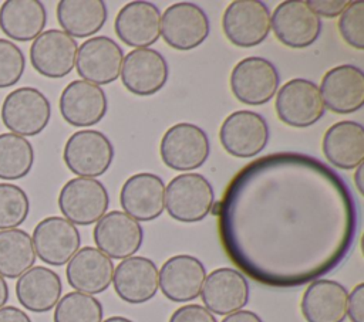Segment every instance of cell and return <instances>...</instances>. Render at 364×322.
<instances>
[{
  "label": "cell",
  "instance_id": "obj_1",
  "mask_svg": "<svg viewBox=\"0 0 364 322\" xmlns=\"http://www.w3.org/2000/svg\"><path fill=\"white\" fill-rule=\"evenodd\" d=\"M226 257L250 279L301 287L333 271L358 226L354 194L318 159L294 152L262 156L229 182L215 207Z\"/></svg>",
  "mask_w": 364,
  "mask_h": 322
},
{
  "label": "cell",
  "instance_id": "obj_2",
  "mask_svg": "<svg viewBox=\"0 0 364 322\" xmlns=\"http://www.w3.org/2000/svg\"><path fill=\"white\" fill-rule=\"evenodd\" d=\"M215 191L210 182L200 173L175 176L165 187V209L176 221L198 223L212 210Z\"/></svg>",
  "mask_w": 364,
  "mask_h": 322
},
{
  "label": "cell",
  "instance_id": "obj_3",
  "mask_svg": "<svg viewBox=\"0 0 364 322\" xmlns=\"http://www.w3.org/2000/svg\"><path fill=\"white\" fill-rule=\"evenodd\" d=\"M3 125L18 136H36L46 129L51 118L47 96L33 87L11 91L1 104Z\"/></svg>",
  "mask_w": 364,
  "mask_h": 322
},
{
  "label": "cell",
  "instance_id": "obj_4",
  "mask_svg": "<svg viewBox=\"0 0 364 322\" xmlns=\"http://www.w3.org/2000/svg\"><path fill=\"white\" fill-rule=\"evenodd\" d=\"M210 145L206 132L193 123L172 125L162 136L159 155L162 162L179 172L200 167L209 157Z\"/></svg>",
  "mask_w": 364,
  "mask_h": 322
},
{
  "label": "cell",
  "instance_id": "obj_5",
  "mask_svg": "<svg viewBox=\"0 0 364 322\" xmlns=\"http://www.w3.org/2000/svg\"><path fill=\"white\" fill-rule=\"evenodd\" d=\"M63 159L68 170L78 177L94 179L109 169L114 160V146L102 132L82 129L67 139Z\"/></svg>",
  "mask_w": 364,
  "mask_h": 322
},
{
  "label": "cell",
  "instance_id": "obj_6",
  "mask_svg": "<svg viewBox=\"0 0 364 322\" xmlns=\"http://www.w3.org/2000/svg\"><path fill=\"white\" fill-rule=\"evenodd\" d=\"M109 196L105 186L92 177H74L60 190L58 209L74 226L97 223L108 210Z\"/></svg>",
  "mask_w": 364,
  "mask_h": 322
},
{
  "label": "cell",
  "instance_id": "obj_7",
  "mask_svg": "<svg viewBox=\"0 0 364 322\" xmlns=\"http://www.w3.org/2000/svg\"><path fill=\"white\" fill-rule=\"evenodd\" d=\"M279 72L263 57H246L230 72V89L245 105L259 106L269 102L279 88Z\"/></svg>",
  "mask_w": 364,
  "mask_h": 322
},
{
  "label": "cell",
  "instance_id": "obj_8",
  "mask_svg": "<svg viewBox=\"0 0 364 322\" xmlns=\"http://www.w3.org/2000/svg\"><path fill=\"white\" fill-rule=\"evenodd\" d=\"M318 87L306 78H293L280 87L274 109L277 118L291 128H307L324 115Z\"/></svg>",
  "mask_w": 364,
  "mask_h": 322
},
{
  "label": "cell",
  "instance_id": "obj_9",
  "mask_svg": "<svg viewBox=\"0 0 364 322\" xmlns=\"http://www.w3.org/2000/svg\"><path fill=\"white\" fill-rule=\"evenodd\" d=\"M222 28L226 38L236 47L259 45L270 31L269 7L259 0H235L223 13Z\"/></svg>",
  "mask_w": 364,
  "mask_h": 322
},
{
  "label": "cell",
  "instance_id": "obj_10",
  "mask_svg": "<svg viewBox=\"0 0 364 322\" xmlns=\"http://www.w3.org/2000/svg\"><path fill=\"white\" fill-rule=\"evenodd\" d=\"M209 31L206 13L191 1L175 3L161 16V35L169 47L179 51L199 47L208 38Z\"/></svg>",
  "mask_w": 364,
  "mask_h": 322
},
{
  "label": "cell",
  "instance_id": "obj_11",
  "mask_svg": "<svg viewBox=\"0 0 364 322\" xmlns=\"http://www.w3.org/2000/svg\"><path fill=\"white\" fill-rule=\"evenodd\" d=\"M276 38L290 48H306L317 41L321 20L304 0L282 1L270 16Z\"/></svg>",
  "mask_w": 364,
  "mask_h": 322
},
{
  "label": "cell",
  "instance_id": "obj_12",
  "mask_svg": "<svg viewBox=\"0 0 364 322\" xmlns=\"http://www.w3.org/2000/svg\"><path fill=\"white\" fill-rule=\"evenodd\" d=\"M219 139L229 155L242 159L253 157L267 145L269 125L257 112L236 111L220 125Z\"/></svg>",
  "mask_w": 364,
  "mask_h": 322
},
{
  "label": "cell",
  "instance_id": "obj_13",
  "mask_svg": "<svg viewBox=\"0 0 364 322\" xmlns=\"http://www.w3.org/2000/svg\"><path fill=\"white\" fill-rule=\"evenodd\" d=\"M31 240L36 255L53 267L67 264L81 245L78 228L60 216H50L37 223Z\"/></svg>",
  "mask_w": 364,
  "mask_h": 322
},
{
  "label": "cell",
  "instance_id": "obj_14",
  "mask_svg": "<svg viewBox=\"0 0 364 322\" xmlns=\"http://www.w3.org/2000/svg\"><path fill=\"white\" fill-rule=\"evenodd\" d=\"M92 237L98 250L107 257L125 260L141 248L144 230L139 221L124 211L114 210L97 221Z\"/></svg>",
  "mask_w": 364,
  "mask_h": 322
},
{
  "label": "cell",
  "instance_id": "obj_15",
  "mask_svg": "<svg viewBox=\"0 0 364 322\" xmlns=\"http://www.w3.org/2000/svg\"><path fill=\"white\" fill-rule=\"evenodd\" d=\"M169 68L165 57L154 48H135L122 60L121 81L134 95L149 96L164 88Z\"/></svg>",
  "mask_w": 364,
  "mask_h": 322
},
{
  "label": "cell",
  "instance_id": "obj_16",
  "mask_svg": "<svg viewBox=\"0 0 364 322\" xmlns=\"http://www.w3.org/2000/svg\"><path fill=\"white\" fill-rule=\"evenodd\" d=\"M122 48L107 35L91 37L77 50L75 68L84 81L95 85L114 82L122 67Z\"/></svg>",
  "mask_w": 364,
  "mask_h": 322
},
{
  "label": "cell",
  "instance_id": "obj_17",
  "mask_svg": "<svg viewBox=\"0 0 364 322\" xmlns=\"http://www.w3.org/2000/svg\"><path fill=\"white\" fill-rule=\"evenodd\" d=\"M77 50L75 38L63 30H46L31 43L30 62L43 77L63 78L73 71Z\"/></svg>",
  "mask_w": 364,
  "mask_h": 322
},
{
  "label": "cell",
  "instance_id": "obj_18",
  "mask_svg": "<svg viewBox=\"0 0 364 322\" xmlns=\"http://www.w3.org/2000/svg\"><path fill=\"white\" fill-rule=\"evenodd\" d=\"M250 296L246 277L235 268H216L206 275L200 298L205 308L216 315H229L243 309Z\"/></svg>",
  "mask_w": 364,
  "mask_h": 322
},
{
  "label": "cell",
  "instance_id": "obj_19",
  "mask_svg": "<svg viewBox=\"0 0 364 322\" xmlns=\"http://www.w3.org/2000/svg\"><path fill=\"white\" fill-rule=\"evenodd\" d=\"M324 106L334 113H353L364 105V72L353 64L328 70L320 84Z\"/></svg>",
  "mask_w": 364,
  "mask_h": 322
},
{
  "label": "cell",
  "instance_id": "obj_20",
  "mask_svg": "<svg viewBox=\"0 0 364 322\" xmlns=\"http://www.w3.org/2000/svg\"><path fill=\"white\" fill-rule=\"evenodd\" d=\"M206 278L203 262L189 254L168 258L159 270V288L172 302H189L200 295Z\"/></svg>",
  "mask_w": 364,
  "mask_h": 322
},
{
  "label": "cell",
  "instance_id": "obj_21",
  "mask_svg": "<svg viewBox=\"0 0 364 322\" xmlns=\"http://www.w3.org/2000/svg\"><path fill=\"white\" fill-rule=\"evenodd\" d=\"M119 203L124 213L136 221L158 218L165 209L164 180L148 172L129 176L121 187Z\"/></svg>",
  "mask_w": 364,
  "mask_h": 322
},
{
  "label": "cell",
  "instance_id": "obj_22",
  "mask_svg": "<svg viewBox=\"0 0 364 322\" xmlns=\"http://www.w3.org/2000/svg\"><path fill=\"white\" fill-rule=\"evenodd\" d=\"M63 119L77 128L92 126L107 113V95L101 87L84 79L71 81L60 95Z\"/></svg>",
  "mask_w": 364,
  "mask_h": 322
},
{
  "label": "cell",
  "instance_id": "obj_23",
  "mask_svg": "<svg viewBox=\"0 0 364 322\" xmlns=\"http://www.w3.org/2000/svg\"><path fill=\"white\" fill-rule=\"evenodd\" d=\"M112 282L117 295L124 302L144 304L158 292L159 271L152 260L132 255L115 267Z\"/></svg>",
  "mask_w": 364,
  "mask_h": 322
},
{
  "label": "cell",
  "instance_id": "obj_24",
  "mask_svg": "<svg viewBox=\"0 0 364 322\" xmlns=\"http://www.w3.org/2000/svg\"><path fill=\"white\" fill-rule=\"evenodd\" d=\"M114 28L127 45L146 48L161 35V11L151 1H131L118 11Z\"/></svg>",
  "mask_w": 364,
  "mask_h": 322
},
{
  "label": "cell",
  "instance_id": "obj_25",
  "mask_svg": "<svg viewBox=\"0 0 364 322\" xmlns=\"http://www.w3.org/2000/svg\"><path fill=\"white\" fill-rule=\"evenodd\" d=\"M67 282L78 292L101 294L112 282L114 264L109 257L95 247H82L67 262Z\"/></svg>",
  "mask_w": 364,
  "mask_h": 322
},
{
  "label": "cell",
  "instance_id": "obj_26",
  "mask_svg": "<svg viewBox=\"0 0 364 322\" xmlns=\"http://www.w3.org/2000/svg\"><path fill=\"white\" fill-rule=\"evenodd\" d=\"M348 291L334 279H314L306 288L300 311L307 322H344Z\"/></svg>",
  "mask_w": 364,
  "mask_h": 322
},
{
  "label": "cell",
  "instance_id": "obj_27",
  "mask_svg": "<svg viewBox=\"0 0 364 322\" xmlns=\"http://www.w3.org/2000/svg\"><path fill=\"white\" fill-rule=\"evenodd\" d=\"M63 284L60 275L51 268L31 267L16 282V296L20 305L30 312L51 311L61 298Z\"/></svg>",
  "mask_w": 364,
  "mask_h": 322
},
{
  "label": "cell",
  "instance_id": "obj_28",
  "mask_svg": "<svg viewBox=\"0 0 364 322\" xmlns=\"http://www.w3.org/2000/svg\"><path fill=\"white\" fill-rule=\"evenodd\" d=\"M327 160L340 169L353 170L364 162V128L355 121H340L331 125L321 142Z\"/></svg>",
  "mask_w": 364,
  "mask_h": 322
},
{
  "label": "cell",
  "instance_id": "obj_29",
  "mask_svg": "<svg viewBox=\"0 0 364 322\" xmlns=\"http://www.w3.org/2000/svg\"><path fill=\"white\" fill-rule=\"evenodd\" d=\"M47 23V11L38 0H7L0 7V28L14 41L37 38Z\"/></svg>",
  "mask_w": 364,
  "mask_h": 322
},
{
  "label": "cell",
  "instance_id": "obj_30",
  "mask_svg": "<svg viewBox=\"0 0 364 322\" xmlns=\"http://www.w3.org/2000/svg\"><path fill=\"white\" fill-rule=\"evenodd\" d=\"M55 13L63 31L73 38H85L98 33L108 16L102 0H61Z\"/></svg>",
  "mask_w": 364,
  "mask_h": 322
},
{
  "label": "cell",
  "instance_id": "obj_31",
  "mask_svg": "<svg viewBox=\"0 0 364 322\" xmlns=\"http://www.w3.org/2000/svg\"><path fill=\"white\" fill-rule=\"evenodd\" d=\"M31 235L21 228L0 231V275L16 279L36 262Z\"/></svg>",
  "mask_w": 364,
  "mask_h": 322
},
{
  "label": "cell",
  "instance_id": "obj_32",
  "mask_svg": "<svg viewBox=\"0 0 364 322\" xmlns=\"http://www.w3.org/2000/svg\"><path fill=\"white\" fill-rule=\"evenodd\" d=\"M34 163L31 143L14 133L0 135V179L18 180L26 177Z\"/></svg>",
  "mask_w": 364,
  "mask_h": 322
},
{
  "label": "cell",
  "instance_id": "obj_33",
  "mask_svg": "<svg viewBox=\"0 0 364 322\" xmlns=\"http://www.w3.org/2000/svg\"><path fill=\"white\" fill-rule=\"evenodd\" d=\"M54 322H102V304L88 294L73 291L54 306Z\"/></svg>",
  "mask_w": 364,
  "mask_h": 322
},
{
  "label": "cell",
  "instance_id": "obj_34",
  "mask_svg": "<svg viewBox=\"0 0 364 322\" xmlns=\"http://www.w3.org/2000/svg\"><path fill=\"white\" fill-rule=\"evenodd\" d=\"M30 213L27 193L13 183H0V231L17 228Z\"/></svg>",
  "mask_w": 364,
  "mask_h": 322
},
{
  "label": "cell",
  "instance_id": "obj_35",
  "mask_svg": "<svg viewBox=\"0 0 364 322\" xmlns=\"http://www.w3.org/2000/svg\"><path fill=\"white\" fill-rule=\"evenodd\" d=\"M338 31L344 41L355 50L364 48V3L348 1L338 16Z\"/></svg>",
  "mask_w": 364,
  "mask_h": 322
},
{
  "label": "cell",
  "instance_id": "obj_36",
  "mask_svg": "<svg viewBox=\"0 0 364 322\" xmlns=\"http://www.w3.org/2000/svg\"><path fill=\"white\" fill-rule=\"evenodd\" d=\"M26 68V57L13 41L0 38V88L16 85Z\"/></svg>",
  "mask_w": 364,
  "mask_h": 322
},
{
  "label": "cell",
  "instance_id": "obj_37",
  "mask_svg": "<svg viewBox=\"0 0 364 322\" xmlns=\"http://www.w3.org/2000/svg\"><path fill=\"white\" fill-rule=\"evenodd\" d=\"M168 322H218L215 315L198 304L182 305L175 309Z\"/></svg>",
  "mask_w": 364,
  "mask_h": 322
},
{
  "label": "cell",
  "instance_id": "obj_38",
  "mask_svg": "<svg viewBox=\"0 0 364 322\" xmlns=\"http://www.w3.org/2000/svg\"><path fill=\"white\" fill-rule=\"evenodd\" d=\"M347 316L351 322H364V284H357L348 294Z\"/></svg>",
  "mask_w": 364,
  "mask_h": 322
},
{
  "label": "cell",
  "instance_id": "obj_39",
  "mask_svg": "<svg viewBox=\"0 0 364 322\" xmlns=\"http://www.w3.org/2000/svg\"><path fill=\"white\" fill-rule=\"evenodd\" d=\"M307 3L318 17L321 16L327 18L338 17L348 4L346 0H309Z\"/></svg>",
  "mask_w": 364,
  "mask_h": 322
},
{
  "label": "cell",
  "instance_id": "obj_40",
  "mask_svg": "<svg viewBox=\"0 0 364 322\" xmlns=\"http://www.w3.org/2000/svg\"><path fill=\"white\" fill-rule=\"evenodd\" d=\"M0 322H31V319L23 309L13 305H4L0 308Z\"/></svg>",
  "mask_w": 364,
  "mask_h": 322
},
{
  "label": "cell",
  "instance_id": "obj_41",
  "mask_svg": "<svg viewBox=\"0 0 364 322\" xmlns=\"http://www.w3.org/2000/svg\"><path fill=\"white\" fill-rule=\"evenodd\" d=\"M220 322H263V321L256 312L240 309L226 315Z\"/></svg>",
  "mask_w": 364,
  "mask_h": 322
},
{
  "label": "cell",
  "instance_id": "obj_42",
  "mask_svg": "<svg viewBox=\"0 0 364 322\" xmlns=\"http://www.w3.org/2000/svg\"><path fill=\"white\" fill-rule=\"evenodd\" d=\"M364 163L358 165L355 167V172H354V183H355V187L358 190L360 194H364V183H363V173H364Z\"/></svg>",
  "mask_w": 364,
  "mask_h": 322
},
{
  "label": "cell",
  "instance_id": "obj_43",
  "mask_svg": "<svg viewBox=\"0 0 364 322\" xmlns=\"http://www.w3.org/2000/svg\"><path fill=\"white\" fill-rule=\"evenodd\" d=\"M9 285L6 282V279L0 275V308H3L6 305V302L9 301Z\"/></svg>",
  "mask_w": 364,
  "mask_h": 322
},
{
  "label": "cell",
  "instance_id": "obj_44",
  "mask_svg": "<svg viewBox=\"0 0 364 322\" xmlns=\"http://www.w3.org/2000/svg\"><path fill=\"white\" fill-rule=\"evenodd\" d=\"M102 322H134V321H131V319H128V318H125V316L117 315V316H109V318L104 319Z\"/></svg>",
  "mask_w": 364,
  "mask_h": 322
}]
</instances>
